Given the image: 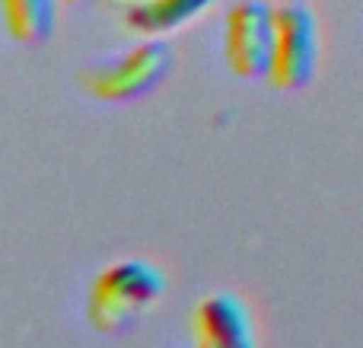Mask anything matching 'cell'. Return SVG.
<instances>
[{
  "label": "cell",
  "mask_w": 363,
  "mask_h": 348,
  "mask_svg": "<svg viewBox=\"0 0 363 348\" xmlns=\"http://www.w3.org/2000/svg\"><path fill=\"white\" fill-rule=\"evenodd\" d=\"M163 294V275L144 259H121L106 266L89 285L86 317L89 326L106 336L125 332L138 323V317L153 307Z\"/></svg>",
  "instance_id": "cell-1"
},
{
  "label": "cell",
  "mask_w": 363,
  "mask_h": 348,
  "mask_svg": "<svg viewBox=\"0 0 363 348\" xmlns=\"http://www.w3.org/2000/svg\"><path fill=\"white\" fill-rule=\"evenodd\" d=\"M172 70V48L163 38H144L121 55L86 64L80 87L102 102H128L157 89Z\"/></svg>",
  "instance_id": "cell-2"
},
{
  "label": "cell",
  "mask_w": 363,
  "mask_h": 348,
  "mask_svg": "<svg viewBox=\"0 0 363 348\" xmlns=\"http://www.w3.org/2000/svg\"><path fill=\"white\" fill-rule=\"evenodd\" d=\"M271 61L264 80L274 89H300L313 80L319 64V26L300 0L274 4L271 13Z\"/></svg>",
  "instance_id": "cell-3"
},
{
  "label": "cell",
  "mask_w": 363,
  "mask_h": 348,
  "mask_svg": "<svg viewBox=\"0 0 363 348\" xmlns=\"http://www.w3.org/2000/svg\"><path fill=\"white\" fill-rule=\"evenodd\" d=\"M271 13L268 0H236L226 13L223 26V51L226 64L242 80H262L271 61Z\"/></svg>",
  "instance_id": "cell-4"
},
{
  "label": "cell",
  "mask_w": 363,
  "mask_h": 348,
  "mask_svg": "<svg viewBox=\"0 0 363 348\" xmlns=\"http://www.w3.org/2000/svg\"><path fill=\"white\" fill-rule=\"evenodd\" d=\"M191 348H255L252 313L236 294H207L191 313Z\"/></svg>",
  "instance_id": "cell-5"
},
{
  "label": "cell",
  "mask_w": 363,
  "mask_h": 348,
  "mask_svg": "<svg viewBox=\"0 0 363 348\" xmlns=\"http://www.w3.org/2000/svg\"><path fill=\"white\" fill-rule=\"evenodd\" d=\"M213 0H140L125 6V26L144 38H160L204 16Z\"/></svg>",
  "instance_id": "cell-6"
},
{
  "label": "cell",
  "mask_w": 363,
  "mask_h": 348,
  "mask_svg": "<svg viewBox=\"0 0 363 348\" xmlns=\"http://www.w3.org/2000/svg\"><path fill=\"white\" fill-rule=\"evenodd\" d=\"M57 4L61 0H0L6 36L23 45L48 38L57 23Z\"/></svg>",
  "instance_id": "cell-7"
},
{
  "label": "cell",
  "mask_w": 363,
  "mask_h": 348,
  "mask_svg": "<svg viewBox=\"0 0 363 348\" xmlns=\"http://www.w3.org/2000/svg\"><path fill=\"white\" fill-rule=\"evenodd\" d=\"M64 4H86V0H64Z\"/></svg>",
  "instance_id": "cell-8"
},
{
  "label": "cell",
  "mask_w": 363,
  "mask_h": 348,
  "mask_svg": "<svg viewBox=\"0 0 363 348\" xmlns=\"http://www.w3.org/2000/svg\"><path fill=\"white\" fill-rule=\"evenodd\" d=\"M121 4H125V6H128V4H140V0H121Z\"/></svg>",
  "instance_id": "cell-9"
},
{
  "label": "cell",
  "mask_w": 363,
  "mask_h": 348,
  "mask_svg": "<svg viewBox=\"0 0 363 348\" xmlns=\"http://www.w3.org/2000/svg\"><path fill=\"white\" fill-rule=\"evenodd\" d=\"M268 4H284V0H268Z\"/></svg>",
  "instance_id": "cell-10"
}]
</instances>
